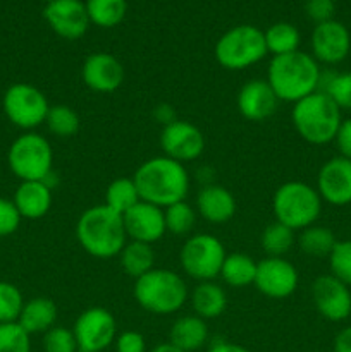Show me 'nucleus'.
<instances>
[{
  "label": "nucleus",
  "instance_id": "1",
  "mask_svg": "<svg viewBox=\"0 0 351 352\" xmlns=\"http://www.w3.org/2000/svg\"><path fill=\"white\" fill-rule=\"evenodd\" d=\"M134 184L140 191L141 201L167 208L178 201H184L189 191V174L186 165L172 158H148L134 172Z\"/></svg>",
  "mask_w": 351,
  "mask_h": 352
},
{
  "label": "nucleus",
  "instance_id": "2",
  "mask_svg": "<svg viewBox=\"0 0 351 352\" xmlns=\"http://www.w3.org/2000/svg\"><path fill=\"white\" fill-rule=\"evenodd\" d=\"M320 76L322 69L319 62L312 54L301 50L272 57L267 69V82L279 102L289 103H296L319 91Z\"/></svg>",
  "mask_w": 351,
  "mask_h": 352
},
{
  "label": "nucleus",
  "instance_id": "3",
  "mask_svg": "<svg viewBox=\"0 0 351 352\" xmlns=\"http://www.w3.org/2000/svg\"><path fill=\"white\" fill-rule=\"evenodd\" d=\"M76 237L86 253L100 260L119 256L127 243L123 215L110 210L105 203L92 206L79 215Z\"/></svg>",
  "mask_w": 351,
  "mask_h": 352
},
{
  "label": "nucleus",
  "instance_id": "4",
  "mask_svg": "<svg viewBox=\"0 0 351 352\" xmlns=\"http://www.w3.org/2000/svg\"><path fill=\"white\" fill-rule=\"evenodd\" d=\"M291 122L303 141L315 146L332 143L343 117L341 109L322 91L292 103Z\"/></svg>",
  "mask_w": 351,
  "mask_h": 352
},
{
  "label": "nucleus",
  "instance_id": "5",
  "mask_svg": "<svg viewBox=\"0 0 351 352\" xmlns=\"http://www.w3.org/2000/svg\"><path fill=\"white\" fill-rule=\"evenodd\" d=\"M134 299L151 315H174L189 299L184 278L169 268H153L134 282Z\"/></svg>",
  "mask_w": 351,
  "mask_h": 352
},
{
  "label": "nucleus",
  "instance_id": "6",
  "mask_svg": "<svg viewBox=\"0 0 351 352\" xmlns=\"http://www.w3.org/2000/svg\"><path fill=\"white\" fill-rule=\"evenodd\" d=\"M322 203L319 191L313 186L301 181H288L275 189L272 212L277 222L296 232L313 226L319 220Z\"/></svg>",
  "mask_w": 351,
  "mask_h": 352
},
{
  "label": "nucleus",
  "instance_id": "7",
  "mask_svg": "<svg viewBox=\"0 0 351 352\" xmlns=\"http://www.w3.org/2000/svg\"><path fill=\"white\" fill-rule=\"evenodd\" d=\"M267 54L264 31L253 24L231 28L215 43V60L227 71H244Z\"/></svg>",
  "mask_w": 351,
  "mask_h": 352
},
{
  "label": "nucleus",
  "instance_id": "8",
  "mask_svg": "<svg viewBox=\"0 0 351 352\" xmlns=\"http://www.w3.org/2000/svg\"><path fill=\"white\" fill-rule=\"evenodd\" d=\"M12 174L23 181H47L54 167V150L48 140L34 131L17 136L7 151Z\"/></svg>",
  "mask_w": 351,
  "mask_h": 352
},
{
  "label": "nucleus",
  "instance_id": "9",
  "mask_svg": "<svg viewBox=\"0 0 351 352\" xmlns=\"http://www.w3.org/2000/svg\"><path fill=\"white\" fill-rule=\"evenodd\" d=\"M226 256L227 253L222 241L212 234L189 236L179 253L182 272L198 282L215 280L220 275Z\"/></svg>",
  "mask_w": 351,
  "mask_h": 352
},
{
  "label": "nucleus",
  "instance_id": "10",
  "mask_svg": "<svg viewBox=\"0 0 351 352\" xmlns=\"http://www.w3.org/2000/svg\"><path fill=\"white\" fill-rule=\"evenodd\" d=\"M2 109L10 124L28 133L45 124L50 103L36 86L30 82H14L3 93Z\"/></svg>",
  "mask_w": 351,
  "mask_h": 352
},
{
  "label": "nucleus",
  "instance_id": "11",
  "mask_svg": "<svg viewBox=\"0 0 351 352\" xmlns=\"http://www.w3.org/2000/svg\"><path fill=\"white\" fill-rule=\"evenodd\" d=\"M79 351L103 352L116 342L117 323L112 313L102 306H92L76 318L72 325Z\"/></svg>",
  "mask_w": 351,
  "mask_h": 352
},
{
  "label": "nucleus",
  "instance_id": "12",
  "mask_svg": "<svg viewBox=\"0 0 351 352\" xmlns=\"http://www.w3.org/2000/svg\"><path fill=\"white\" fill-rule=\"evenodd\" d=\"M160 148L165 157L181 164H188L203 155L205 136L193 122L176 119L162 127Z\"/></svg>",
  "mask_w": 351,
  "mask_h": 352
},
{
  "label": "nucleus",
  "instance_id": "13",
  "mask_svg": "<svg viewBox=\"0 0 351 352\" xmlns=\"http://www.w3.org/2000/svg\"><path fill=\"white\" fill-rule=\"evenodd\" d=\"M299 284V274L286 258L265 256L258 261L255 287L270 299H286L295 294Z\"/></svg>",
  "mask_w": 351,
  "mask_h": 352
},
{
  "label": "nucleus",
  "instance_id": "14",
  "mask_svg": "<svg viewBox=\"0 0 351 352\" xmlns=\"http://www.w3.org/2000/svg\"><path fill=\"white\" fill-rule=\"evenodd\" d=\"M312 55L326 65L341 64L351 50V34L343 23L336 19L315 24L312 38Z\"/></svg>",
  "mask_w": 351,
  "mask_h": 352
},
{
  "label": "nucleus",
  "instance_id": "15",
  "mask_svg": "<svg viewBox=\"0 0 351 352\" xmlns=\"http://www.w3.org/2000/svg\"><path fill=\"white\" fill-rule=\"evenodd\" d=\"M312 301L320 316L329 322H344L351 315V287L330 274L315 278Z\"/></svg>",
  "mask_w": 351,
  "mask_h": 352
},
{
  "label": "nucleus",
  "instance_id": "16",
  "mask_svg": "<svg viewBox=\"0 0 351 352\" xmlns=\"http://www.w3.org/2000/svg\"><path fill=\"white\" fill-rule=\"evenodd\" d=\"M43 17L57 36L71 41L85 36L92 24L81 0H52L45 6Z\"/></svg>",
  "mask_w": 351,
  "mask_h": 352
},
{
  "label": "nucleus",
  "instance_id": "17",
  "mask_svg": "<svg viewBox=\"0 0 351 352\" xmlns=\"http://www.w3.org/2000/svg\"><path fill=\"white\" fill-rule=\"evenodd\" d=\"M317 191L322 201L332 206L351 205V160L337 157L329 158L317 175Z\"/></svg>",
  "mask_w": 351,
  "mask_h": 352
},
{
  "label": "nucleus",
  "instance_id": "18",
  "mask_svg": "<svg viewBox=\"0 0 351 352\" xmlns=\"http://www.w3.org/2000/svg\"><path fill=\"white\" fill-rule=\"evenodd\" d=\"M81 78L92 91L114 93L123 86L124 67L112 54L95 52L83 62Z\"/></svg>",
  "mask_w": 351,
  "mask_h": 352
},
{
  "label": "nucleus",
  "instance_id": "19",
  "mask_svg": "<svg viewBox=\"0 0 351 352\" xmlns=\"http://www.w3.org/2000/svg\"><path fill=\"white\" fill-rule=\"evenodd\" d=\"M123 220L129 241L153 244L160 241L164 234L167 232L165 230L164 208L147 201H140L138 205H134L129 212L124 213Z\"/></svg>",
  "mask_w": 351,
  "mask_h": 352
},
{
  "label": "nucleus",
  "instance_id": "20",
  "mask_svg": "<svg viewBox=\"0 0 351 352\" xmlns=\"http://www.w3.org/2000/svg\"><path fill=\"white\" fill-rule=\"evenodd\" d=\"M279 98L267 79H250L237 91L236 107L241 117L251 122H262L277 110Z\"/></svg>",
  "mask_w": 351,
  "mask_h": 352
},
{
  "label": "nucleus",
  "instance_id": "21",
  "mask_svg": "<svg viewBox=\"0 0 351 352\" xmlns=\"http://www.w3.org/2000/svg\"><path fill=\"white\" fill-rule=\"evenodd\" d=\"M236 198L220 184H206L196 195V213L213 226L227 223L236 213Z\"/></svg>",
  "mask_w": 351,
  "mask_h": 352
},
{
  "label": "nucleus",
  "instance_id": "22",
  "mask_svg": "<svg viewBox=\"0 0 351 352\" xmlns=\"http://www.w3.org/2000/svg\"><path fill=\"white\" fill-rule=\"evenodd\" d=\"M21 219L38 220L52 208V188L45 181H23L12 198Z\"/></svg>",
  "mask_w": 351,
  "mask_h": 352
},
{
  "label": "nucleus",
  "instance_id": "23",
  "mask_svg": "<svg viewBox=\"0 0 351 352\" xmlns=\"http://www.w3.org/2000/svg\"><path fill=\"white\" fill-rule=\"evenodd\" d=\"M58 309L57 305L50 298H33L30 301H24L21 315L17 323L26 330L30 336L36 333H47L48 330L54 329L57 323Z\"/></svg>",
  "mask_w": 351,
  "mask_h": 352
},
{
  "label": "nucleus",
  "instance_id": "24",
  "mask_svg": "<svg viewBox=\"0 0 351 352\" xmlns=\"http://www.w3.org/2000/svg\"><path fill=\"white\" fill-rule=\"evenodd\" d=\"M169 342L184 352L200 351L209 342V325L196 315L181 316L169 330Z\"/></svg>",
  "mask_w": 351,
  "mask_h": 352
},
{
  "label": "nucleus",
  "instance_id": "25",
  "mask_svg": "<svg viewBox=\"0 0 351 352\" xmlns=\"http://www.w3.org/2000/svg\"><path fill=\"white\" fill-rule=\"evenodd\" d=\"M193 315L200 316L206 322V320L219 318L227 308V294L224 291L222 285H219L213 280L198 282L196 287L193 289L191 296Z\"/></svg>",
  "mask_w": 351,
  "mask_h": 352
},
{
  "label": "nucleus",
  "instance_id": "26",
  "mask_svg": "<svg viewBox=\"0 0 351 352\" xmlns=\"http://www.w3.org/2000/svg\"><path fill=\"white\" fill-rule=\"evenodd\" d=\"M119 263L124 274L136 280L155 268L153 248L151 244L140 243V241H127L119 253Z\"/></svg>",
  "mask_w": 351,
  "mask_h": 352
},
{
  "label": "nucleus",
  "instance_id": "27",
  "mask_svg": "<svg viewBox=\"0 0 351 352\" xmlns=\"http://www.w3.org/2000/svg\"><path fill=\"white\" fill-rule=\"evenodd\" d=\"M257 265L258 261H255L250 254L231 253L224 260L219 277L222 278L224 284L234 289L253 285Z\"/></svg>",
  "mask_w": 351,
  "mask_h": 352
},
{
  "label": "nucleus",
  "instance_id": "28",
  "mask_svg": "<svg viewBox=\"0 0 351 352\" xmlns=\"http://www.w3.org/2000/svg\"><path fill=\"white\" fill-rule=\"evenodd\" d=\"M337 239L329 227L313 226L299 230L298 244L299 250L312 258H329L330 251L336 246Z\"/></svg>",
  "mask_w": 351,
  "mask_h": 352
},
{
  "label": "nucleus",
  "instance_id": "29",
  "mask_svg": "<svg viewBox=\"0 0 351 352\" xmlns=\"http://www.w3.org/2000/svg\"><path fill=\"white\" fill-rule=\"evenodd\" d=\"M264 36L265 45H267V52L272 54V57L299 50L301 34H299L298 28L291 23L272 24L270 28H267V30L264 31Z\"/></svg>",
  "mask_w": 351,
  "mask_h": 352
},
{
  "label": "nucleus",
  "instance_id": "30",
  "mask_svg": "<svg viewBox=\"0 0 351 352\" xmlns=\"http://www.w3.org/2000/svg\"><path fill=\"white\" fill-rule=\"evenodd\" d=\"M141 201L140 191L134 184L133 177H119L114 179L105 191V205L110 210L117 212L119 215H124L129 212L134 205Z\"/></svg>",
  "mask_w": 351,
  "mask_h": 352
},
{
  "label": "nucleus",
  "instance_id": "31",
  "mask_svg": "<svg viewBox=\"0 0 351 352\" xmlns=\"http://www.w3.org/2000/svg\"><path fill=\"white\" fill-rule=\"evenodd\" d=\"M85 6L89 23L105 30L123 23L127 10L126 0H86Z\"/></svg>",
  "mask_w": 351,
  "mask_h": 352
},
{
  "label": "nucleus",
  "instance_id": "32",
  "mask_svg": "<svg viewBox=\"0 0 351 352\" xmlns=\"http://www.w3.org/2000/svg\"><path fill=\"white\" fill-rule=\"evenodd\" d=\"M296 243L295 230L281 222L268 223L260 236V244L267 256L284 258L286 253L292 250Z\"/></svg>",
  "mask_w": 351,
  "mask_h": 352
},
{
  "label": "nucleus",
  "instance_id": "33",
  "mask_svg": "<svg viewBox=\"0 0 351 352\" xmlns=\"http://www.w3.org/2000/svg\"><path fill=\"white\" fill-rule=\"evenodd\" d=\"M45 126L54 136L67 140L78 133L79 127H81V119L72 107L58 103V105H50L47 119H45Z\"/></svg>",
  "mask_w": 351,
  "mask_h": 352
},
{
  "label": "nucleus",
  "instance_id": "34",
  "mask_svg": "<svg viewBox=\"0 0 351 352\" xmlns=\"http://www.w3.org/2000/svg\"><path fill=\"white\" fill-rule=\"evenodd\" d=\"M319 91L326 93L341 110H351V71L322 72Z\"/></svg>",
  "mask_w": 351,
  "mask_h": 352
},
{
  "label": "nucleus",
  "instance_id": "35",
  "mask_svg": "<svg viewBox=\"0 0 351 352\" xmlns=\"http://www.w3.org/2000/svg\"><path fill=\"white\" fill-rule=\"evenodd\" d=\"M196 210L184 201H178L164 208L165 230L172 236H188L196 223Z\"/></svg>",
  "mask_w": 351,
  "mask_h": 352
},
{
  "label": "nucleus",
  "instance_id": "36",
  "mask_svg": "<svg viewBox=\"0 0 351 352\" xmlns=\"http://www.w3.org/2000/svg\"><path fill=\"white\" fill-rule=\"evenodd\" d=\"M24 306V298L14 284L0 280V323L17 322L21 309Z\"/></svg>",
  "mask_w": 351,
  "mask_h": 352
},
{
  "label": "nucleus",
  "instance_id": "37",
  "mask_svg": "<svg viewBox=\"0 0 351 352\" xmlns=\"http://www.w3.org/2000/svg\"><path fill=\"white\" fill-rule=\"evenodd\" d=\"M0 352H31V336L17 322L0 323Z\"/></svg>",
  "mask_w": 351,
  "mask_h": 352
},
{
  "label": "nucleus",
  "instance_id": "38",
  "mask_svg": "<svg viewBox=\"0 0 351 352\" xmlns=\"http://www.w3.org/2000/svg\"><path fill=\"white\" fill-rule=\"evenodd\" d=\"M330 275L351 287V239L337 241L329 254Z\"/></svg>",
  "mask_w": 351,
  "mask_h": 352
},
{
  "label": "nucleus",
  "instance_id": "39",
  "mask_svg": "<svg viewBox=\"0 0 351 352\" xmlns=\"http://www.w3.org/2000/svg\"><path fill=\"white\" fill-rule=\"evenodd\" d=\"M43 351L45 352H79L78 340H76L72 329L57 327L43 333Z\"/></svg>",
  "mask_w": 351,
  "mask_h": 352
},
{
  "label": "nucleus",
  "instance_id": "40",
  "mask_svg": "<svg viewBox=\"0 0 351 352\" xmlns=\"http://www.w3.org/2000/svg\"><path fill=\"white\" fill-rule=\"evenodd\" d=\"M21 215L12 199L0 198V237L12 236L21 226Z\"/></svg>",
  "mask_w": 351,
  "mask_h": 352
},
{
  "label": "nucleus",
  "instance_id": "41",
  "mask_svg": "<svg viewBox=\"0 0 351 352\" xmlns=\"http://www.w3.org/2000/svg\"><path fill=\"white\" fill-rule=\"evenodd\" d=\"M305 12L310 21L315 24L326 23L334 17L336 12V3L334 0H306L305 2Z\"/></svg>",
  "mask_w": 351,
  "mask_h": 352
},
{
  "label": "nucleus",
  "instance_id": "42",
  "mask_svg": "<svg viewBox=\"0 0 351 352\" xmlns=\"http://www.w3.org/2000/svg\"><path fill=\"white\" fill-rule=\"evenodd\" d=\"M114 346H116V352H147V340L140 332H134V330L117 333Z\"/></svg>",
  "mask_w": 351,
  "mask_h": 352
},
{
  "label": "nucleus",
  "instance_id": "43",
  "mask_svg": "<svg viewBox=\"0 0 351 352\" xmlns=\"http://www.w3.org/2000/svg\"><path fill=\"white\" fill-rule=\"evenodd\" d=\"M334 143H336L341 157L351 160V117L343 119L339 129H337L336 138H334Z\"/></svg>",
  "mask_w": 351,
  "mask_h": 352
},
{
  "label": "nucleus",
  "instance_id": "44",
  "mask_svg": "<svg viewBox=\"0 0 351 352\" xmlns=\"http://www.w3.org/2000/svg\"><path fill=\"white\" fill-rule=\"evenodd\" d=\"M334 352H351V325L341 330L334 339Z\"/></svg>",
  "mask_w": 351,
  "mask_h": 352
},
{
  "label": "nucleus",
  "instance_id": "45",
  "mask_svg": "<svg viewBox=\"0 0 351 352\" xmlns=\"http://www.w3.org/2000/svg\"><path fill=\"white\" fill-rule=\"evenodd\" d=\"M206 352H251L244 346L234 342H226V340H219V342L212 344V346L206 349Z\"/></svg>",
  "mask_w": 351,
  "mask_h": 352
},
{
  "label": "nucleus",
  "instance_id": "46",
  "mask_svg": "<svg viewBox=\"0 0 351 352\" xmlns=\"http://www.w3.org/2000/svg\"><path fill=\"white\" fill-rule=\"evenodd\" d=\"M151 352H184L182 349H179V347H176L174 344L171 342H162L158 344V346H155Z\"/></svg>",
  "mask_w": 351,
  "mask_h": 352
},
{
  "label": "nucleus",
  "instance_id": "47",
  "mask_svg": "<svg viewBox=\"0 0 351 352\" xmlns=\"http://www.w3.org/2000/svg\"><path fill=\"white\" fill-rule=\"evenodd\" d=\"M43 2H47V3H48V2H52V0H43Z\"/></svg>",
  "mask_w": 351,
  "mask_h": 352
},
{
  "label": "nucleus",
  "instance_id": "48",
  "mask_svg": "<svg viewBox=\"0 0 351 352\" xmlns=\"http://www.w3.org/2000/svg\"><path fill=\"white\" fill-rule=\"evenodd\" d=\"M79 352H83V351H79Z\"/></svg>",
  "mask_w": 351,
  "mask_h": 352
}]
</instances>
